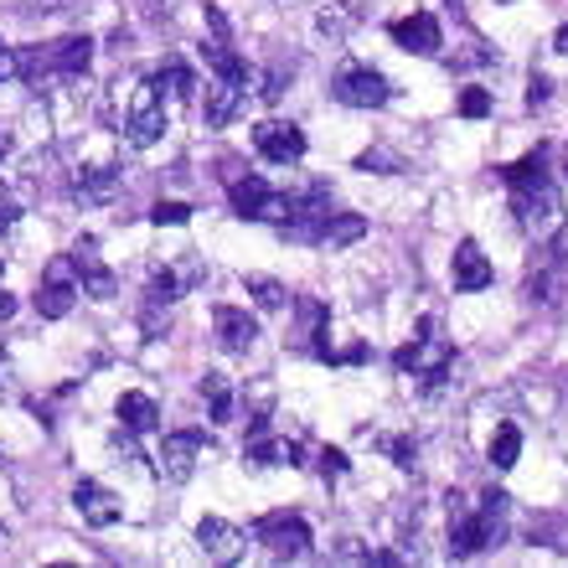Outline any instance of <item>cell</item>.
I'll list each match as a JSON object with an SVG mask.
<instances>
[{
  "mask_svg": "<svg viewBox=\"0 0 568 568\" xmlns=\"http://www.w3.org/2000/svg\"><path fill=\"white\" fill-rule=\"evenodd\" d=\"M196 542H202V554H207L212 564H239L248 538H243L233 523H223V517H207V523L196 527Z\"/></svg>",
  "mask_w": 568,
  "mask_h": 568,
  "instance_id": "ac0fdd59",
  "label": "cell"
},
{
  "mask_svg": "<svg viewBox=\"0 0 568 568\" xmlns=\"http://www.w3.org/2000/svg\"><path fill=\"white\" fill-rule=\"evenodd\" d=\"M548 93H554V83H548L542 73H532V83H527V109H542L548 104Z\"/></svg>",
  "mask_w": 568,
  "mask_h": 568,
  "instance_id": "e575fe53",
  "label": "cell"
},
{
  "mask_svg": "<svg viewBox=\"0 0 568 568\" xmlns=\"http://www.w3.org/2000/svg\"><path fill=\"white\" fill-rule=\"evenodd\" d=\"M248 89L254 83H233V78H212L207 83V104H202V114H207L212 130H223V124L239 120V109L248 104Z\"/></svg>",
  "mask_w": 568,
  "mask_h": 568,
  "instance_id": "9a60e30c",
  "label": "cell"
},
{
  "mask_svg": "<svg viewBox=\"0 0 568 568\" xmlns=\"http://www.w3.org/2000/svg\"><path fill=\"white\" fill-rule=\"evenodd\" d=\"M243 290L254 295L258 311H284V305H290V290H284L280 280H270V274H248V280H243Z\"/></svg>",
  "mask_w": 568,
  "mask_h": 568,
  "instance_id": "7402d4cb",
  "label": "cell"
},
{
  "mask_svg": "<svg viewBox=\"0 0 568 568\" xmlns=\"http://www.w3.org/2000/svg\"><path fill=\"white\" fill-rule=\"evenodd\" d=\"M16 217H21V207H16V196H6V192H0V233H11V227H16Z\"/></svg>",
  "mask_w": 568,
  "mask_h": 568,
  "instance_id": "d590c367",
  "label": "cell"
},
{
  "mask_svg": "<svg viewBox=\"0 0 568 568\" xmlns=\"http://www.w3.org/2000/svg\"><path fill=\"white\" fill-rule=\"evenodd\" d=\"M554 52H564V58H568V27H558V37H554Z\"/></svg>",
  "mask_w": 568,
  "mask_h": 568,
  "instance_id": "f35d334b",
  "label": "cell"
},
{
  "mask_svg": "<svg viewBox=\"0 0 568 568\" xmlns=\"http://www.w3.org/2000/svg\"><path fill=\"white\" fill-rule=\"evenodd\" d=\"M362 233H367V223H362L357 212H336L326 223V233H321V243H326V248H346V243H357Z\"/></svg>",
  "mask_w": 568,
  "mask_h": 568,
  "instance_id": "cb8c5ba5",
  "label": "cell"
},
{
  "mask_svg": "<svg viewBox=\"0 0 568 568\" xmlns=\"http://www.w3.org/2000/svg\"><path fill=\"white\" fill-rule=\"evenodd\" d=\"M114 414H120V424L130 434H150L155 424H161V408H155V398H150V393H124Z\"/></svg>",
  "mask_w": 568,
  "mask_h": 568,
  "instance_id": "44dd1931",
  "label": "cell"
},
{
  "mask_svg": "<svg viewBox=\"0 0 568 568\" xmlns=\"http://www.w3.org/2000/svg\"><path fill=\"white\" fill-rule=\"evenodd\" d=\"M460 114H465V120H486V114H491V93H486V89H465L460 93Z\"/></svg>",
  "mask_w": 568,
  "mask_h": 568,
  "instance_id": "f1b7e54d",
  "label": "cell"
},
{
  "mask_svg": "<svg viewBox=\"0 0 568 568\" xmlns=\"http://www.w3.org/2000/svg\"><path fill=\"white\" fill-rule=\"evenodd\" d=\"M11 315H16V295L11 290H0V321H11Z\"/></svg>",
  "mask_w": 568,
  "mask_h": 568,
  "instance_id": "74e56055",
  "label": "cell"
},
{
  "mask_svg": "<svg viewBox=\"0 0 568 568\" xmlns=\"http://www.w3.org/2000/svg\"><path fill=\"white\" fill-rule=\"evenodd\" d=\"M161 135H165V93L155 78H140L130 89V104H124V145L150 150L161 145Z\"/></svg>",
  "mask_w": 568,
  "mask_h": 568,
  "instance_id": "277c9868",
  "label": "cell"
},
{
  "mask_svg": "<svg viewBox=\"0 0 568 568\" xmlns=\"http://www.w3.org/2000/svg\"><path fill=\"white\" fill-rule=\"evenodd\" d=\"M388 37L404 52H414V58H434L439 47H445V31H439V21H434L429 11H414V16H398L388 27Z\"/></svg>",
  "mask_w": 568,
  "mask_h": 568,
  "instance_id": "7c38bea8",
  "label": "cell"
},
{
  "mask_svg": "<svg viewBox=\"0 0 568 568\" xmlns=\"http://www.w3.org/2000/svg\"><path fill=\"white\" fill-rule=\"evenodd\" d=\"M73 507H78V517H83L89 527H114L124 517V501L109 491V486H99V480H78Z\"/></svg>",
  "mask_w": 568,
  "mask_h": 568,
  "instance_id": "5bb4252c",
  "label": "cell"
},
{
  "mask_svg": "<svg viewBox=\"0 0 568 568\" xmlns=\"http://www.w3.org/2000/svg\"><path fill=\"white\" fill-rule=\"evenodd\" d=\"M181 274L176 270H155L150 274V284H145V295H150V305H171V300H181Z\"/></svg>",
  "mask_w": 568,
  "mask_h": 568,
  "instance_id": "4316f807",
  "label": "cell"
},
{
  "mask_svg": "<svg viewBox=\"0 0 568 568\" xmlns=\"http://www.w3.org/2000/svg\"><path fill=\"white\" fill-rule=\"evenodd\" d=\"M517 455H523V429H517V424H501V429L491 434V465L496 470H511Z\"/></svg>",
  "mask_w": 568,
  "mask_h": 568,
  "instance_id": "d4e9b609",
  "label": "cell"
},
{
  "mask_svg": "<svg viewBox=\"0 0 568 568\" xmlns=\"http://www.w3.org/2000/svg\"><path fill=\"white\" fill-rule=\"evenodd\" d=\"M362 171H398V165H404V161H398V155H393V150L388 145H373V150H367V155H362Z\"/></svg>",
  "mask_w": 568,
  "mask_h": 568,
  "instance_id": "f546056e",
  "label": "cell"
},
{
  "mask_svg": "<svg viewBox=\"0 0 568 568\" xmlns=\"http://www.w3.org/2000/svg\"><path fill=\"white\" fill-rule=\"evenodd\" d=\"M150 78H155L161 89L171 83V99H192V93H196V78H192V68H186L181 58H171V62L161 68V73H150Z\"/></svg>",
  "mask_w": 568,
  "mask_h": 568,
  "instance_id": "484cf974",
  "label": "cell"
},
{
  "mask_svg": "<svg viewBox=\"0 0 568 568\" xmlns=\"http://www.w3.org/2000/svg\"><path fill=\"white\" fill-rule=\"evenodd\" d=\"M352 21H357V11H352V6H346V11H326V16H321V31H326V37H342Z\"/></svg>",
  "mask_w": 568,
  "mask_h": 568,
  "instance_id": "1f68e13d",
  "label": "cell"
},
{
  "mask_svg": "<svg viewBox=\"0 0 568 568\" xmlns=\"http://www.w3.org/2000/svg\"><path fill=\"white\" fill-rule=\"evenodd\" d=\"M383 445H388L398 470H414V460H419V445H414V439H383Z\"/></svg>",
  "mask_w": 568,
  "mask_h": 568,
  "instance_id": "4dcf8cb0",
  "label": "cell"
},
{
  "mask_svg": "<svg viewBox=\"0 0 568 568\" xmlns=\"http://www.w3.org/2000/svg\"><path fill=\"white\" fill-rule=\"evenodd\" d=\"M331 99L346 109H383L393 99V89H388V78L377 73V68H367V62H342L336 78H331Z\"/></svg>",
  "mask_w": 568,
  "mask_h": 568,
  "instance_id": "8992f818",
  "label": "cell"
},
{
  "mask_svg": "<svg viewBox=\"0 0 568 568\" xmlns=\"http://www.w3.org/2000/svg\"><path fill=\"white\" fill-rule=\"evenodd\" d=\"M254 150L270 165H295L305 161V130L295 120H264L254 124Z\"/></svg>",
  "mask_w": 568,
  "mask_h": 568,
  "instance_id": "30bf717a",
  "label": "cell"
},
{
  "mask_svg": "<svg viewBox=\"0 0 568 568\" xmlns=\"http://www.w3.org/2000/svg\"><path fill=\"white\" fill-rule=\"evenodd\" d=\"M507 501L511 496L486 491L476 507H455V523H449V558H476V554H486L491 542H501V532H507Z\"/></svg>",
  "mask_w": 568,
  "mask_h": 568,
  "instance_id": "6da1fadb",
  "label": "cell"
},
{
  "mask_svg": "<svg viewBox=\"0 0 568 568\" xmlns=\"http://www.w3.org/2000/svg\"><path fill=\"white\" fill-rule=\"evenodd\" d=\"M227 196H233V212L239 217H248V223H290V212H295V196L290 192H274L264 176H239L233 186H227Z\"/></svg>",
  "mask_w": 568,
  "mask_h": 568,
  "instance_id": "5b68a950",
  "label": "cell"
},
{
  "mask_svg": "<svg viewBox=\"0 0 568 568\" xmlns=\"http://www.w3.org/2000/svg\"><path fill=\"white\" fill-rule=\"evenodd\" d=\"M207 455V434L202 429H176L161 439V455H155V470H161L165 480H192L196 476V460Z\"/></svg>",
  "mask_w": 568,
  "mask_h": 568,
  "instance_id": "9c48e42d",
  "label": "cell"
},
{
  "mask_svg": "<svg viewBox=\"0 0 568 568\" xmlns=\"http://www.w3.org/2000/svg\"><path fill=\"white\" fill-rule=\"evenodd\" d=\"M124 171L114 161H99V165H83L73 176V192L83 196V202H93V207H104V202H114V192H120Z\"/></svg>",
  "mask_w": 568,
  "mask_h": 568,
  "instance_id": "d6986e66",
  "label": "cell"
},
{
  "mask_svg": "<svg viewBox=\"0 0 568 568\" xmlns=\"http://www.w3.org/2000/svg\"><path fill=\"white\" fill-rule=\"evenodd\" d=\"M564 171H568V150H564Z\"/></svg>",
  "mask_w": 568,
  "mask_h": 568,
  "instance_id": "60d3db41",
  "label": "cell"
},
{
  "mask_svg": "<svg viewBox=\"0 0 568 568\" xmlns=\"http://www.w3.org/2000/svg\"><path fill=\"white\" fill-rule=\"evenodd\" d=\"M78 295H83V284H78L73 254L52 258V264H47V274H42V284H37V315H42V321H62V315L78 305Z\"/></svg>",
  "mask_w": 568,
  "mask_h": 568,
  "instance_id": "ba28073f",
  "label": "cell"
},
{
  "mask_svg": "<svg viewBox=\"0 0 568 568\" xmlns=\"http://www.w3.org/2000/svg\"><path fill=\"white\" fill-rule=\"evenodd\" d=\"M150 223L155 227H186L192 223V207H186V202H155V207H150Z\"/></svg>",
  "mask_w": 568,
  "mask_h": 568,
  "instance_id": "83f0119b",
  "label": "cell"
},
{
  "mask_svg": "<svg viewBox=\"0 0 568 568\" xmlns=\"http://www.w3.org/2000/svg\"><path fill=\"white\" fill-rule=\"evenodd\" d=\"M202 58H207V68H212V78H233V83H254V68L233 52V42H202Z\"/></svg>",
  "mask_w": 568,
  "mask_h": 568,
  "instance_id": "ffe728a7",
  "label": "cell"
},
{
  "mask_svg": "<svg viewBox=\"0 0 568 568\" xmlns=\"http://www.w3.org/2000/svg\"><path fill=\"white\" fill-rule=\"evenodd\" d=\"M321 476H326V480H342L346 476V455H342V449H321Z\"/></svg>",
  "mask_w": 568,
  "mask_h": 568,
  "instance_id": "836d02e7",
  "label": "cell"
},
{
  "mask_svg": "<svg viewBox=\"0 0 568 568\" xmlns=\"http://www.w3.org/2000/svg\"><path fill=\"white\" fill-rule=\"evenodd\" d=\"M243 455H248V465H290V470L305 465V445H300V439H280V434H270V429L248 434Z\"/></svg>",
  "mask_w": 568,
  "mask_h": 568,
  "instance_id": "e0dca14e",
  "label": "cell"
},
{
  "mask_svg": "<svg viewBox=\"0 0 568 568\" xmlns=\"http://www.w3.org/2000/svg\"><path fill=\"white\" fill-rule=\"evenodd\" d=\"M202 398H207V408H212V419H217V424L233 419V383H227L223 373L202 377Z\"/></svg>",
  "mask_w": 568,
  "mask_h": 568,
  "instance_id": "603a6c76",
  "label": "cell"
},
{
  "mask_svg": "<svg viewBox=\"0 0 568 568\" xmlns=\"http://www.w3.org/2000/svg\"><path fill=\"white\" fill-rule=\"evenodd\" d=\"M449 362H455V346L445 342V336H434V321H419V336L408 346H398L393 352V367L404 377H414L424 393L434 388H445V377H449Z\"/></svg>",
  "mask_w": 568,
  "mask_h": 568,
  "instance_id": "7a4b0ae2",
  "label": "cell"
},
{
  "mask_svg": "<svg viewBox=\"0 0 568 568\" xmlns=\"http://www.w3.org/2000/svg\"><path fill=\"white\" fill-rule=\"evenodd\" d=\"M284 83H290V73H284V68H274V73L264 78V89H258V93H264V99H270V104H274V99H280V93H284Z\"/></svg>",
  "mask_w": 568,
  "mask_h": 568,
  "instance_id": "8d00e7d4",
  "label": "cell"
},
{
  "mask_svg": "<svg viewBox=\"0 0 568 568\" xmlns=\"http://www.w3.org/2000/svg\"><path fill=\"white\" fill-rule=\"evenodd\" d=\"M11 78H21V52L11 42H0V83H11Z\"/></svg>",
  "mask_w": 568,
  "mask_h": 568,
  "instance_id": "d6a6232c",
  "label": "cell"
},
{
  "mask_svg": "<svg viewBox=\"0 0 568 568\" xmlns=\"http://www.w3.org/2000/svg\"><path fill=\"white\" fill-rule=\"evenodd\" d=\"M212 336H217L223 352L243 357V352L258 342V321L248 311H239V305H217V311H212Z\"/></svg>",
  "mask_w": 568,
  "mask_h": 568,
  "instance_id": "4fadbf2b",
  "label": "cell"
},
{
  "mask_svg": "<svg viewBox=\"0 0 568 568\" xmlns=\"http://www.w3.org/2000/svg\"><path fill=\"white\" fill-rule=\"evenodd\" d=\"M73 264H78V284H83V295H93V300H114V295H120L114 270L99 258V239H78L73 243Z\"/></svg>",
  "mask_w": 568,
  "mask_h": 568,
  "instance_id": "8fae6325",
  "label": "cell"
},
{
  "mask_svg": "<svg viewBox=\"0 0 568 568\" xmlns=\"http://www.w3.org/2000/svg\"><path fill=\"white\" fill-rule=\"evenodd\" d=\"M449 280H455V290H486V284L496 280V270H491V258L480 254V243L476 239H465L460 248H455V258H449Z\"/></svg>",
  "mask_w": 568,
  "mask_h": 568,
  "instance_id": "2e32d148",
  "label": "cell"
},
{
  "mask_svg": "<svg viewBox=\"0 0 568 568\" xmlns=\"http://www.w3.org/2000/svg\"><path fill=\"white\" fill-rule=\"evenodd\" d=\"M507 186H511V212H517V227H523V233H548V227L558 223L564 196H558L548 165H542V171H527V176H511Z\"/></svg>",
  "mask_w": 568,
  "mask_h": 568,
  "instance_id": "3957f363",
  "label": "cell"
},
{
  "mask_svg": "<svg viewBox=\"0 0 568 568\" xmlns=\"http://www.w3.org/2000/svg\"><path fill=\"white\" fill-rule=\"evenodd\" d=\"M254 538L264 542V554L280 558V564L311 554V527H305V517H295V511H270V517H258Z\"/></svg>",
  "mask_w": 568,
  "mask_h": 568,
  "instance_id": "52a82bcc",
  "label": "cell"
},
{
  "mask_svg": "<svg viewBox=\"0 0 568 568\" xmlns=\"http://www.w3.org/2000/svg\"><path fill=\"white\" fill-rule=\"evenodd\" d=\"M6 155H11V135H6V130H0V161H6Z\"/></svg>",
  "mask_w": 568,
  "mask_h": 568,
  "instance_id": "ab89813d",
  "label": "cell"
}]
</instances>
